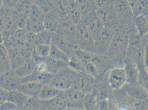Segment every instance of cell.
<instances>
[{"mask_svg": "<svg viewBox=\"0 0 148 110\" xmlns=\"http://www.w3.org/2000/svg\"><path fill=\"white\" fill-rule=\"evenodd\" d=\"M62 94L65 99L68 109L85 110L84 98L86 94L73 88L62 91Z\"/></svg>", "mask_w": 148, "mask_h": 110, "instance_id": "obj_8", "label": "cell"}, {"mask_svg": "<svg viewBox=\"0 0 148 110\" xmlns=\"http://www.w3.org/2000/svg\"><path fill=\"white\" fill-rule=\"evenodd\" d=\"M96 12L105 27L114 30L117 28L119 20L113 5L97 8Z\"/></svg>", "mask_w": 148, "mask_h": 110, "instance_id": "obj_7", "label": "cell"}, {"mask_svg": "<svg viewBox=\"0 0 148 110\" xmlns=\"http://www.w3.org/2000/svg\"><path fill=\"white\" fill-rule=\"evenodd\" d=\"M138 83L142 86L148 92V72L145 67L138 68Z\"/></svg>", "mask_w": 148, "mask_h": 110, "instance_id": "obj_37", "label": "cell"}, {"mask_svg": "<svg viewBox=\"0 0 148 110\" xmlns=\"http://www.w3.org/2000/svg\"><path fill=\"white\" fill-rule=\"evenodd\" d=\"M8 92L7 90L0 88V105L7 101Z\"/></svg>", "mask_w": 148, "mask_h": 110, "instance_id": "obj_44", "label": "cell"}, {"mask_svg": "<svg viewBox=\"0 0 148 110\" xmlns=\"http://www.w3.org/2000/svg\"><path fill=\"white\" fill-rule=\"evenodd\" d=\"M18 0H3L2 7L7 9H13Z\"/></svg>", "mask_w": 148, "mask_h": 110, "instance_id": "obj_43", "label": "cell"}, {"mask_svg": "<svg viewBox=\"0 0 148 110\" xmlns=\"http://www.w3.org/2000/svg\"><path fill=\"white\" fill-rule=\"evenodd\" d=\"M77 73L67 66L54 74L50 84L62 92L65 91L73 88Z\"/></svg>", "mask_w": 148, "mask_h": 110, "instance_id": "obj_5", "label": "cell"}, {"mask_svg": "<svg viewBox=\"0 0 148 110\" xmlns=\"http://www.w3.org/2000/svg\"><path fill=\"white\" fill-rule=\"evenodd\" d=\"M97 101L95 94L92 92L85 94L84 98V109L85 110H95Z\"/></svg>", "mask_w": 148, "mask_h": 110, "instance_id": "obj_36", "label": "cell"}, {"mask_svg": "<svg viewBox=\"0 0 148 110\" xmlns=\"http://www.w3.org/2000/svg\"><path fill=\"white\" fill-rule=\"evenodd\" d=\"M144 64V66H145V69L148 72V44H145Z\"/></svg>", "mask_w": 148, "mask_h": 110, "instance_id": "obj_45", "label": "cell"}, {"mask_svg": "<svg viewBox=\"0 0 148 110\" xmlns=\"http://www.w3.org/2000/svg\"><path fill=\"white\" fill-rule=\"evenodd\" d=\"M54 74L48 72H39L36 70L31 75L20 79V83L23 84L30 81H36L43 84H50L53 79Z\"/></svg>", "mask_w": 148, "mask_h": 110, "instance_id": "obj_15", "label": "cell"}, {"mask_svg": "<svg viewBox=\"0 0 148 110\" xmlns=\"http://www.w3.org/2000/svg\"><path fill=\"white\" fill-rule=\"evenodd\" d=\"M20 84V78L13 72L0 75V88L7 92L18 89Z\"/></svg>", "mask_w": 148, "mask_h": 110, "instance_id": "obj_13", "label": "cell"}, {"mask_svg": "<svg viewBox=\"0 0 148 110\" xmlns=\"http://www.w3.org/2000/svg\"><path fill=\"white\" fill-rule=\"evenodd\" d=\"M74 4L80 11L82 19L97 8L95 0H75Z\"/></svg>", "mask_w": 148, "mask_h": 110, "instance_id": "obj_21", "label": "cell"}, {"mask_svg": "<svg viewBox=\"0 0 148 110\" xmlns=\"http://www.w3.org/2000/svg\"><path fill=\"white\" fill-rule=\"evenodd\" d=\"M37 67V64L32 58L25 60L23 63L13 72L20 79L26 77L33 73Z\"/></svg>", "mask_w": 148, "mask_h": 110, "instance_id": "obj_18", "label": "cell"}, {"mask_svg": "<svg viewBox=\"0 0 148 110\" xmlns=\"http://www.w3.org/2000/svg\"><path fill=\"white\" fill-rule=\"evenodd\" d=\"M66 15L70 20L75 25L79 24L82 19L80 11L74 3L70 7Z\"/></svg>", "mask_w": 148, "mask_h": 110, "instance_id": "obj_33", "label": "cell"}, {"mask_svg": "<svg viewBox=\"0 0 148 110\" xmlns=\"http://www.w3.org/2000/svg\"><path fill=\"white\" fill-rule=\"evenodd\" d=\"M134 23L136 32L139 36L143 37L148 33V22L147 17H135Z\"/></svg>", "mask_w": 148, "mask_h": 110, "instance_id": "obj_28", "label": "cell"}, {"mask_svg": "<svg viewBox=\"0 0 148 110\" xmlns=\"http://www.w3.org/2000/svg\"><path fill=\"white\" fill-rule=\"evenodd\" d=\"M49 57L66 62H68L69 58V56L59 49L53 42L51 43L50 45Z\"/></svg>", "mask_w": 148, "mask_h": 110, "instance_id": "obj_31", "label": "cell"}, {"mask_svg": "<svg viewBox=\"0 0 148 110\" xmlns=\"http://www.w3.org/2000/svg\"><path fill=\"white\" fill-rule=\"evenodd\" d=\"M52 42L66 54L69 57L74 54L75 50L77 48L76 45L69 41L65 37L57 33H54Z\"/></svg>", "mask_w": 148, "mask_h": 110, "instance_id": "obj_17", "label": "cell"}, {"mask_svg": "<svg viewBox=\"0 0 148 110\" xmlns=\"http://www.w3.org/2000/svg\"><path fill=\"white\" fill-rule=\"evenodd\" d=\"M122 89L130 98L136 100L146 101L148 98V92L139 83H126Z\"/></svg>", "mask_w": 148, "mask_h": 110, "instance_id": "obj_11", "label": "cell"}, {"mask_svg": "<svg viewBox=\"0 0 148 110\" xmlns=\"http://www.w3.org/2000/svg\"><path fill=\"white\" fill-rule=\"evenodd\" d=\"M22 110H41V100L37 98L29 97Z\"/></svg>", "mask_w": 148, "mask_h": 110, "instance_id": "obj_35", "label": "cell"}, {"mask_svg": "<svg viewBox=\"0 0 148 110\" xmlns=\"http://www.w3.org/2000/svg\"><path fill=\"white\" fill-rule=\"evenodd\" d=\"M66 110H77V109H67Z\"/></svg>", "mask_w": 148, "mask_h": 110, "instance_id": "obj_50", "label": "cell"}, {"mask_svg": "<svg viewBox=\"0 0 148 110\" xmlns=\"http://www.w3.org/2000/svg\"><path fill=\"white\" fill-rule=\"evenodd\" d=\"M67 109V104L62 92L54 98L41 100V110H66Z\"/></svg>", "mask_w": 148, "mask_h": 110, "instance_id": "obj_14", "label": "cell"}, {"mask_svg": "<svg viewBox=\"0 0 148 110\" xmlns=\"http://www.w3.org/2000/svg\"><path fill=\"white\" fill-rule=\"evenodd\" d=\"M136 1H137V0H133V3L132 4V5H133V4H134L135 2H136Z\"/></svg>", "mask_w": 148, "mask_h": 110, "instance_id": "obj_51", "label": "cell"}, {"mask_svg": "<svg viewBox=\"0 0 148 110\" xmlns=\"http://www.w3.org/2000/svg\"><path fill=\"white\" fill-rule=\"evenodd\" d=\"M142 37V39L145 44H148V33L144 35Z\"/></svg>", "mask_w": 148, "mask_h": 110, "instance_id": "obj_46", "label": "cell"}, {"mask_svg": "<svg viewBox=\"0 0 148 110\" xmlns=\"http://www.w3.org/2000/svg\"><path fill=\"white\" fill-rule=\"evenodd\" d=\"M62 91L50 84H43L38 92L37 98L40 100H48L60 94Z\"/></svg>", "mask_w": 148, "mask_h": 110, "instance_id": "obj_22", "label": "cell"}, {"mask_svg": "<svg viewBox=\"0 0 148 110\" xmlns=\"http://www.w3.org/2000/svg\"><path fill=\"white\" fill-rule=\"evenodd\" d=\"M28 98L29 97L18 89H16L8 92L7 101L15 105L19 109H21Z\"/></svg>", "mask_w": 148, "mask_h": 110, "instance_id": "obj_23", "label": "cell"}, {"mask_svg": "<svg viewBox=\"0 0 148 110\" xmlns=\"http://www.w3.org/2000/svg\"><path fill=\"white\" fill-rule=\"evenodd\" d=\"M11 72L9 56L6 47L0 44V75Z\"/></svg>", "mask_w": 148, "mask_h": 110, "instance_id": "obj_24", "label": "cell"}, {"mask_svg": "<svg viewBox=\"0 0 148 110\" xmlns=\"http://www.w3.org/2000/svg\"><path fill=\"white\" fill-rule=\"evenodd\" d=\"M68 66L76 73L84 72V65L75 54L69 56Z\"/></svg>", "mask_w": 148, "mask_h": 110, "instance_id": "obj_30", "label": "cell"}, {"mask_svg": "<svg viewBox=\"0 0 148 110\" xmlns=\"http://www.w3.org/2000/svg\"><path fill=\"white\" fill-rule=\"evenodd\" d=\"M21 110V109H16V110Z\"/></svg>", "mask_w": 148, "mask_h": 110, "instance_id": "obj_54", "label": "cell"}, {"mask_svg": "<svg viewBox=\"0 0 148 110\" xmlns=\"http://www.w3.org/2000/svg\"><path fill=\"white\" fill-rule=\"evenodd\" d=\"M132 7L134 17L148 16V0H137Z\"/></svg>", "mask_w": 148, "mask_h": 110, "instance_id": "obj_27", "label": "cell"}, {"mask_svg": "<svg viewBox=\"0 0 148 110\" xmlns=\"http://www.w3.org/2000/svg\"><path fill=\"white\" fill-rule=\"evenodd\" d=\"M97 79L85 72L77 74L73 88L85 93L92 92L96 84Z\"/></svg>", "mask_w": 148, "mask_h": 110, "instance_id": "obj_10", "label": "cell"}, {"mask_svg": "<svg viewBox=\"0 0 148 110\" xmlns=\"http://www.w3.org/2000/svg\"><path fill=\"white\" fill-rule=\"evenodd\" d=\"M130 3V4L131 5V6H132V4L133 3V0H127Z\"/></svg>", "mask_w": 148, "mask_h": 110, "instance_id": "obj_49", "label": "cell"}, {"mask_svg": "<svg viewBox=\"0 0 148 110\" xmlns=\"http://www.w3.org/2000/svg\"><path fill=\"white\" fill-rule=\"evenodd\" d=\"M3 43V35L2 33L0 31V44H2Z\"/></svg>", "mask_w": 148, "mask_h": 110, "instance_id": "obj_47", "label": "cell"}, {"mask_svg": "<svg viewBox=\"0 0 148 110\" xmlns=\"http://www.w3.org/2000/svg\"><path fill=\"white\" fill-rule=\"evenodd\" d=\"M114 7L117 14L119 26L130 32L136 31L134 23V16L131 5L127 0H116Z\"/></svg>", "mask_w": 148, "mask_h": 110, "instance_id": "obj_2", "label": "cell"}, {"mask_svg": "<svg viewBox=\"0 0 148 110\" xmlns=\"http://www.w3.org/2000/svg\"><path fill=\"white\" fill-rule=\"evenodd\" d=\"M96 108L97 110H109V99L97 102Z\"/></svg>", "mask_w": 148, "mask_h": 110, "instance_id": "obj_41", "label": "cell"}, {"mask_svg": "<svg viewBox=\"0 0 148 110\" xmlns=\"http://www.w3.org/2000/svg\"><path fill=\"white\" fill-rule=\"evenodd\" d=\"M53 34L54 33L45 29L38 33L36 36V45H51L53 41Z\"/></svg>", "mask_w": 148, "mask_h": 110, "instance_id": "obj_29", "label": "cell"}, {"mask_svg": "<svg viewBox=\"0 0 148 110\" xmlns=\"http://www.w3.org/2000/svg\"><path fill=\"white\" fill-rule=\"evenodd\" d=\"M71 2H74V1H75V0H70Z\"/></svg>", "mask_w": 148, "mask_h": 110, "instance_id": "obj_53", "label": "cell"}, {"mask_svg": "<svg viewBox=\"0 0 148 110\" xmlns=\"http://www.w3.org/2000/svg\"><path fill=\"white\" fill-rule=\"evenodd\" d=\"M11 71L14 72L25 61V59L19 49L16 48L7 49Z\"/></svg>", "mask_w": 148, "mask_h": 110, "instance_id": "obj_19", "label": "cell"}, {"mask_svg": "<svg viewBox=\"0 0 148 110\" xmlns=\"http://www.w3.org/2000/svg\"><path fill=\"white\" fill-rule=\"evenodd\" d=\"M33 5L34 2L32 0H18L13 9L21 14L28 15Z\"/></svg>", "mask_w": 148, "mask_h": 110, "instance_id": "obj_34", "label": "cell"}, {"mask_svg": "<svg viewBox=\"0 0 148 110\" xmlns=\"http://www.w3.org/2000/svg\"><path fill=\"white\" fill-rule=\"evenodd\" d=\"M33 2L45 14L53 11L56 7V3L53 0H34Z\"/></svg>", "mask_w": 148, "mask_h": 110, "instance_id": "obj_32", "label": "cell"}, {"mask_svg": "<svg viewBox=\"0 0 148 110\" xmlns=\"http://www.w3.org/2000/svg\"><path fill=\"white\" fill-rule=\"evenodd\" d=\"M133 107L136 110H148V102L147 100H135Z\"/></svg>", "mask_w": 148, "mask_h": 110, "instance_id": "obj_39", "label": "cell"}, {"mask_svg": "<svg viewBox=\"0 0 148 110\" xmlns=\"http://www.w3.org/2000/svg\"><path fill=\"white\" fill-rule=\"evenodd\" d=\"M53 1H54L56 3V2H57V1H58V0H53Z\"/></svg>", "mask_w": 148, "mask_h": 110, "instance_id": "obj_52", "label": "cell"}, {"mask_svg": "<svg viewBox=\"0 0 148 110\" xmlns=\"http://www.w3.org/2000/svg\"><path fill=\"white\" fill-rule=\"evenodd\" d=\"M123 67L127 75V83H138L139 69L136 63L126 57L124 60Z\"/></svg>", "mask_w": 148, "mask_h": 110, "instance_id": "obj_16", "label": "cell"}, {"mask_svg": "<svg viewBox=\"0 0 148 110\" xmlns=\"http://www.w3.org/2000/svg\"><path fill=\"white\" fill-rule=\"evenodd\" d=\"M16 109H20L15 105L6 101L3 104L0 105V110H13Z\"/></svg>", "mask_w": 148, "mask_h": 110, "instance_id": "obj_42", "label": "cell"}, {"mask_svg": "<svg viewBox=\"0 0 148 110\" xmlns=\"http://www.w3.org/2000/svg\"><path fill=\"white\" fill-rule=\"evenodd\" d=\"M75 43L79 49L90 53L97 54L95 38L82 21L76 26Z\"/></svg>", "mask_w": 148, "mask_h": 110, "instance_id": "obj_4", "label": "cell"}, {"mask_svg": "<svg viewBox=\"0 0 148 110\" xmlns=\"http://www.w3.org/2000/svg\"><path fill=\"white\" fill-rule=\"evenodd\" d=\"M145 48V43L142 37L139 36L136 31L130 33L127 57L135 62L138 68L145 67L144 64Z\"/></svg>", "mask_w": 148, "mask_h": 110, "instance_id": "obj_3", "label": "cell"}, {"mask_svg": "<svg viewBox=\"0 0 148 110\" xmlns=\"http://www.w3.org/2000/svg\"><path fill=\"white\" fill-rule=\"evenodd\" d=\"M114 31L113 29L104 26L95 37L97 54L106 55Z\"/></svg>", "mask_w": 148, "mask_h": 110, "instance_id": "obj_9", "label": "cell"}, {"mask_svg": "<svg viewBox=\"0 0 148 110\" xmlns=\"http://www.w3.org/2000/svg\"><path fill=\"white\" fill-rule=\"evenodd\" d=\"M116 0H95L97 8L110 6L114 5Z\"/></svg>", "mask_w": 148, "mask_h": 110, "instance_id": "obj_40", "label": "cell"}, {"mask_svg": "<svg viewBox=\"0 0 148 110\" xmlns=\"http://www.w3.org/2000/svg\"><path fill=\"white\" fill-rule=\"evenodd\" d=\"M43 85V84L39 82L30 81L21 84L18 89L28 97L37 98L38 92Z\"/></svg>", "mask_w": 148, "mask_h": 110, "instance_id": "obj_20", "label": "cell"}, {"mask_svg": "<svg viewBox=\"0 0 148 110\" xmlns=\"http://www.w3.org/2000/svg\"><path fill=\"white\" fill-rule=\"evenodd\" d=\"M147 101H148V100H147Z\"/></svg>", "mask_w": 148, "mask_h": 110, "instance_id": "obj_56", "label": "cell"}, {"mask_svg": "<svg viewBox=\"0 0 148 110\" xmlns=\"http://www.w3.org/2000/svg\"><path fill=\"white\" fill-rule=\"evenodd\" d=\"M82 22L92 33L94 38L99 34L104 27L96 11L88 14L82 19Z\"/></svg>", "mask_w": 148, "mask_h": 110, "instance_id": "obj_12", "label": "cell"}, {"mask_svg": "<svg viewBox=\"0 0 148 110\" xmlns=\"http://www.w3.org/2000/svg\"><path fill=\"white\" fill-rule=\"evenodd\" d=\"M45 63L47 71L53 74H56L62 69L68 66V62L58 60L49 56L46 59Z\"/></svg>", "mask_w": 148, "mask_h": 110, "instance_id": "obj_25", "label": "cell"}, {"mask_svg": "<svg viewBox=\"0 0 148 110\" xmlns=\"http://www.w3.org/2000/svg\"><path fill=\"white\" fill-rule=\"evenodd\" d=\"M32 1H34V0H32Z\"/></svg>", "mask_w": 148, "mask_h": 110, "instance_id": "obj_57", "label": "cell"}, {"mask_svg": "<svg viewBox=\"0 0 148 110\" xmlns=\"http://www.w3.org/2000/svg\"><path fill=\"white\" fill-rule=\"evenodd\" d=\"M129 40V33L118 26L114 31L106 54L117 67H123V61L127 57Z\"/></svg>", "mask_w": 148, "mask_h": 110, "instance_id": "obj_1", "label": "cell"}, {"mask_svg": "<svg viewBox=\"0 0 148 110\" xmlns=\"http://www.w3.org/2000/svg\"><path fill=\"white\" fill-rule=\"evenodd\" d=\"M36 36L37 34L30 31H27L25 34V45L35 48L36 46Z\"/></svg>", "mask_w": 148, "mask_h": 110, "instance_id": "obj_38", "label": "cell"}, {"mask_svg": "<svg viewBox=\"0 0 148 110\" xmlns=\"http://www.w3.org/2000/svg\"><path fill=\"white\" fill-rule=\"evenodd\" d=\"M95 110H97V109H96H96H95Z\"/></svg>", "mask_w": 148, "mask_h": 110, "instance_id": "obj_55", "label": "cell"}, {"mask_svg": "<svg viewBox=\"0 0 148 110\" xmlns=\"http://www.w3.org/2000/svg\"><path fill=\"white\" fill-rule=\"evenodd\" d=\"M45 13L34 4L28 14V21L36 24H43Z\"/></svg>", "mask_w": 148, "mask_h": 110, "instance_id": "obj_26", "label": "cell"}, {"mask_svg": "<svg viewBox=\"0 0 148 110\" xmlns=\"http://www.w3.org/2000/svg\"><path fill=\"white\" fill-rule=\"evenodd\" d=\"M105 75L108 87L112 91L121 89L127 82L124 67H115L109 69Z\"/></svg>", "mask_w": 148, "mask_h": 110, "instance_id": "obj_6", "label": "cell"}, {"mask_svg": "<svg viewBox=\"0 0 148 110\" xmlns=\"http://www.w3.org/2000/svg\"><path fill=\"white\" fill-rule=\"evenodd\" d=\"M3 0H0V9L3 6Z\"/></svg>", "mask_w": 148, "mask_h": 110, "instance_id": "obj_48", "label": "cell"}]
</instances>
